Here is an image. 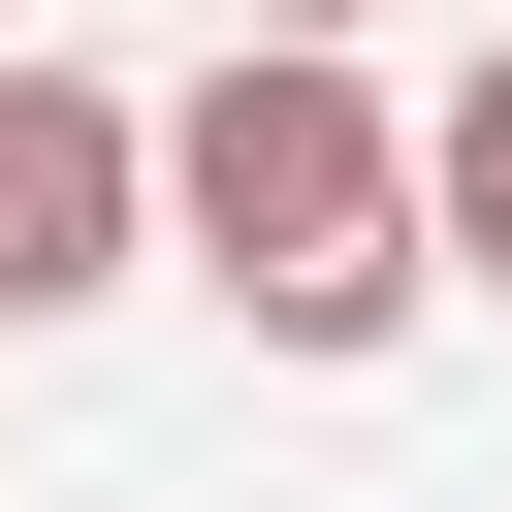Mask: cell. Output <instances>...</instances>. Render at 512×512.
<instances>
[{"label":"cell","instance_id":"2","mask_svg":"<svg viewBox=\"0 0 512 512\" xmlns=\"http://www.w3.org/2000/svg\"><path fill=\"white\" fill-rule=\"evenodd\" d=\"M128 224H160L128 64H0V320H96V288H128Z\"/></svg>","mask_w":512,"mask_h":512},{"label":"cell","instance_id":"1","mask_svg":"<svg viewBox=\"0 0 512 512\" xmlns=\"http://www.w3.org/2000/svg\"><path fill=\"white\" fill-rule=\"evenodd\" d=\"M128 160H160V224H192V288H224L256 352H384V320H416V128H384V64L256 32V64L128 96Z\"/></svg>","mask_w":512,"mask_h":512},{"label":"cell","instance_id":"3","mask_svg":"<svg viewBox=\"0 0 512 512\" xmlns=\"http://www.w3.org/2000/svg\"><path fill=\"white\" fill-rule=\"evenodd\" d=\"M384 128H416V288H512V32L448 96H384Z\"/></svg>","mask_w":512,"mask_h":512}]
</instances>
